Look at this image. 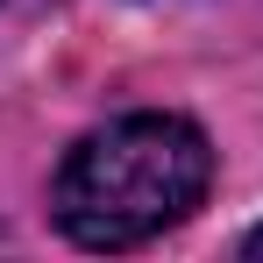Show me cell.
<instances>
[{
	"instance_id": "obj_1",
	"label": "cell",
	"mask_w": 263,
	"mask_h": 263,
	"mask_svg": "<svg viewBox=\"0 0 263 263\" xmlns=\"http://www.w3.org/2000/svg\"><path fill=\"white\" fill-rule=\"evenodd\" d=\"M214 185V149L185 114H121L57 164V228L79 249H135L192 214Z\"/></svg>"
},
{
	"instance_id": "obj_2",
	"label": "cell",
	"mask_w": 263,
	"mask_h": 263,
	"mask_svg": "<svg viewBox=\"0 0 263 263\" xmlns=\"http://www.w3.org/2000/svg\"><path fill=\"white\" fill-rule=\"evenodd\" d=\"M242 256H263V228H249V242H242Z\"/></svg>"
}]
</instances>
